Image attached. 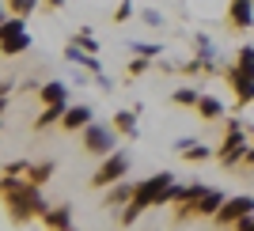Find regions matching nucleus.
<instances>
[{
	"mask_svg": "<svg viewBox=\"0 0 254 231\" xmlns=\"http://www.w3.org/2000/svg\"><path fill=\"white\" fill-rule=\"evenodd\" d=\"M193 110H197L201 121H220V117H224V103H220V99H212V95H205V91H201V99H197Z\"/></svg>",
	"mask_w": 254,
	"mask_h": 231,
	"instance_id": "obj_11",
	"label": "nucleus"
},
{
	"mask_svg": "<svg viewBox=\"0 0 254 231\" xmlns=\"http://www.w3.org/2000/svg\"><path fill=\"white\" fill-rule=\"evenodd\" d=\"M228 84L235 87L239 103H254V76H243V72H235V68H228Z\"/></svg>",
	"mask_w": 254,
	"mask_h": 231,
	"instance_id": "obj_12",
	"label": "nucleus"
},
{
	"mask_svg": "<svg viewBox=\"0 0 254 231\" xmlns=\"http://www.w3.org/2000/svg\"><path fill=\"white\" fill-rule=\"evenodd\" d=\"M171 99H175L179 106H197L201 91H193V87H179V91H171Z\"/></svg>",
	"mask_w": 254,
	"mask_h": 231,
	"instance_id": "obj_19",
	"label": "nucleus"
},
{
	"mask_svg": "<svg viewBox=\"0 0 254 231\" xmlns=\"http://www.w3.org/2000/svg\"><path fill=\"white\" fill-rule=\"evenodd\" d=\"M175 152H179L182 159H209L212 156V148L209 144H201V140H193V137H182V140H175Z\"/></svg>",
	"mask_w": 254,
	"mask_h": 231,
	"instance_id": "obj_10",
	"label": "nucleus"
},
{
	"mask_svg": "<svg viewBox=\"0 0 254 231\" xmlns=\"http://www.w3.org/2000/svg\"><path fill=\"white\" fill-rule=\"evenodd\" d=\"M95 84L103 87V91H114V80H110V76H103V72H95Z\"/></svg>",
	"mask_w": 254,
	"mask_h": 231,
	"instance_id": "obj_26",
	"label": "nucleus"
},
{
	"mask_svg": "<svg viewBox=\"0 0 254 231\" xmlns=\"http://www.w3.org/2000/svg\"><path fill=\"white\" fill-rule=\"evenodd\" d=\"M171 186H175V174H171V171H159V174L144 178L137 186V193H133V201L126 205V212H122V224H133L140 212L152 209V205H167L171 201Z\"/></svg>",
	"mask_w": 254,
	"mask_h": 231,
	"instance_id": "obj_1",
	"label": "nucleus"
},
{
	"mask_svg": "<svg viewBox=\"0 0 254 231\" xmlns=\"http://www.w3.org/2000/svg\"><path fill=\"white\" fill-rule=\"evenodd\" d=\"M84 133V152H91V156H110L118 148V125H106V121H91L87 129H80Z\"/></svg>",
	"mask_w": 254,
	"mask_h": 231,
	"instance_id": "obj_2",
	"label": "nucleus"
},
{
	"mask_svg": "<svg viewBox=\"0 0 254 231\" xmlns=\"http://www.w3.org/2000/svg\"><path fill=\"white\" fill-rule=\"evenodd\" d=\"M232 68L243 72V76H254V46H243V50H239V61H235Z\"/></svg>",
	"mask_w": 254,
	"mask_h": 231,
	"instance_id": "obj_18",
	"label": "nucleus"
},
{
	"mask_svg": "<svg viewBox=\"0 0 254 231\" xmlns=\"http://www.w3.org/2000/svg\"><path fill=\"white\" fill-rule=\"evenodd\" d=\"M228 23L235 31H251L254 27V0H228Z\"/></svg>",
	"mask_w": 254,
	"mask_h": 231,
	"instance_id": "obj_8",
	"label": "nucleus"
},
{
	"mask_svg": "<svg viewBox=\"0 0 254 231\" xmlns=\"http://www.w3.org/2000/svg\"><path fill=\"white\" fill-rule=\"evenodd\" d=\"M140 72H148V57L137 53V61H129V76H140Z\"/></svg>",
	"mask_w": 254,
	"mask_h": 231,
	"instance_id": "obj_24",
	"label": "nucleus"
},
{
	"mask_svg": "<svg viewBox=\"0 0 254 231\" xmlns=\"http://www.w3.org/2000/svg\"><path fill=\"white\" fill-rule=\"evenodd\" d=\"M129 50L140 53V57H159V53H163V46H159V42H137V38H133V42H129Z\"/></svg>",
	"mask_w": 254,
	"mask_h": 231,
	"instance_id": "obj_20",
	"label": "nucleus"
},
{
	"mask_svg": "<svg viewBox=\"0 0 254 231\" xmlns=\"http://www.w3.org/2000/svg\"><path fill=\"white\" fill-rule=\"evenodd\" d=\"M61 125L68 129V133H76V129H87V125H91V106H87V103L64 106V117H61Z\"/></svg>",
	"mask_w": 254,
	"mask_h": 231,
	"instance_id": "obj_9",
	"label": "nucleus"
},
{
	"mask_svg": "<svg viewBox=\"0 0 254 231\" xmlns=\"http://www.w3.org/2000/svg\"><path fill=\"white\" fill-rule=\"evenodd\" d=\"M27 15H8L4 19V27H0V50H4V57H15V53L31 50V34H27Z\"/></svg>",
	"mask_w": 254,
	"mask_h": 231,
	"instance_id": "obj_3",
	"label": "nucleus"
},
{
	"mask_svg": "<svg viewBox=\"0 0 254 231\" xmlns=\"http://www.w3.org/2000/svg\"><path fill=\"white\" fill-rule=\"evenodd\" d=\"M251 212H254V197L251 193H235V197L224 201V209L212 216V224H216V228H235V224L243 220V216H251Z\"/></svg>",
	"mask_w": 254,
	"mask_h": 231,
	"instance_id": "obj_6",
	"label": "nucleus"
},
{
	"mask_svg": "<svg viewBox=\"0 0 254 231\" xmlns=\"http://www.w3.org/2000/svg\"><path fill=\"white\" fill-rule=\"evenodd\" d=\"M247 148H251V144H247V137H243V121L232 117V121H228V137H224V144H220L216 156H220L224 167H235L239 159H247Z\"/></svg>",
	"mask_w": 254,
	"mask_h": 231,
	"instance_id": "obj_5",
	"label": "nucleus"
},
{
	"mask_svg": "<svg viewBox=\"0 0 254 231\" xmlns=\"http://www.w3.org/2000/svg\"><path fill=\"white\" fill-rule=\"evenodd\" d=\"M42 220L46 228H72V209H46Z\"/></svg>",
	"mask_w": 254,
	"mask_h": 231,
	"instance_id": "obj_16",
	"label": "nucleus"
},
{
	"mask_svg": "<svg viewBox=\"0 0 254 231\" xmlns=\"http://www.w3.org/2000/svg\"><path fill=\"white\" fill-rule=\"evenodd\" d=\"M76 42L84 46V50H91V53L99 50V42H95V34H91V31H80V34H76Z\"/></svg>",
	"mask_w": 254,
	"mask_h": 231,
	"instance_id": "obj_22",
	"label": "nucleus"
},
{
	"mask_svg": "<svg viewBox=\"0 0 254 231\" xmlns=\"http://www.w3.org/2000/svg\"><path fill=\"white\" fill-rule=\"evenodd\" d=\"M137 114H140V106H137V110H118V114H114L118 133H129V137H137Z\"/></svg>",
	"mask_w": 254,
	"mask_h": 231,
	"instance_id": "obj_14",
	"label": "nucleus"
},
{
	"mask_svg": "<svg viewBox=\"0 0 254 231\" xmlns=\"http://www.w3.org/2000/svg\"><path fill=\"white\" fill-rule=\"evenodd\" d=\"M129 167H133V156H129V152H122V148H114L110 156H103V167L95 171L91 186H114V182H122V178L129 174Z\"/></svg>",
	"mask_w": 254,
	"mask_h": 231,
	"instance_id": "obj_4",
	"label": "nucleus"
},
{
	"mask_svg": "<svg viewBox=\"0 0 254 231\" xmlns=\"http://www.w3.org/2000/svg\"><path fill=\"white\" fill-rule=\"evenodd\" d=\"M247 163H254V148H247Z\"/></svg>",
	"mask_w": 254,
	"mask_h": 231,
	"instance_id": "obj_28",
	"label": "nucleus"
},
{
	"mask_svg": "<svg viewBox=\"0 0 254 231\" xmlns=\"http://www.w3.org/2000/svg\"><path fill=\"white\" fill-rule=\"evenodd\" d=\"M224 201H228L224 189H205L193 205H179V216H216L224 209Z\"/></svg>",
	"mask_w": 254,
	"mask_h": 231,
	"instance_id": "obj_7",
	"label": "nucleus"
},
{
	"mask_svg": "<svg viewBox=\"0 0 254 231\" xmlns=\"http://www.w3.org/2000/svg\"><path fill=\"white\" fill-rule=\"evenodd\" d=\"M137 193V186H129V182H114V189L106 193V205H129Z\"/></svg>",
	"mask_w": 254,
	"mask_h": 231,
	"instance_id": "obj_15",
	"label": "nucleus"
},
{
	"mask_svg": "<svg viewBox=\"0 0 254 231\" xmlns=\"http://www.w3.org/2000/svg\"><path fill=\"white\" fill-rule=\"evenodd\" d=\"M57 117H64V106H61V103H50V106H46V110H42V114H38V121H34V129H46V125H53Z\"/></svg>",
	"mask_w": 254,
	"mask_h": 231,
	"instance_id": "obj_17",
	"label": "nucleus"
},
{
	"mask_svg": "<svg viewBox=\"0 0 254 231\" xmlns=\"http://www.w3.org/2000/svg\"><path fill=\"white\" fill-rule=\"evenodd\" d=\"M8 8L15 11V15H31V11L38 8V0H8Z\"/></svg>",
	"mask_w": 254,
	"mask_h": 231,
	"instance_id": "obj_21",
	"label": "nucleus"
},
{
	"mask_svg": "<svg viewBox=\"0 0 254 231\" xmlns=\"http://www.w3.org/2000/svg\"><path fill=\"white\" fill-rule=\"evenodd\" d=\"M46 4H50V8H64V0H46Z\"/></svg>",
	"mask_w": 254,
	"mask_h": 231,
	"instance_id": "obj_27",
	"label": "nucleus"
},
{
	"mask_svg": "<svg viewBox=\"0 0 254 231\" xmlns=\"http://www.w3.org/2000/svg\"><path fill=\"white\" fill-rule=\"evenodd\" d=\"M129 15H133V0H122L118 4V19H129Z\"/></svg>",
	"mask_w": 254,
	"mask_h": 231,
	"instance_id": "obj_25",
	"label": "nucleus"
},
{
	"mask_svg": "<svg viewBox=\"0 0 254 231\" xmlns=\"http://www.w3.org/2000/svg\"><path fill=\"white\" fill-rule=\"evenodd\" d=\"M42 103L50 106V103H61V106H68V84H61V80H50V84L42 87Z\"/></svg>",
	"mask_w": 254,
	"mask_h": 231,
	"instance_id": "obj_13",
	"label": "nucleus"
},
{
	"mask_svg": "<svg viewBox=\"0 0 254 231\" xmlns=\"http://www.w3.org/2000/svg\"><path fill=\"white\" fill-rule=\"evenodd\" d=\"M140 19L148 23V27H163V15H159L156 8H144V11H140Z\"/></svg>",
	"mask_w": 254,
	"mask_h": 231,
	"instance_id": "obj_23",
	"label": "nucleus"
}]
</instances>
